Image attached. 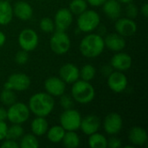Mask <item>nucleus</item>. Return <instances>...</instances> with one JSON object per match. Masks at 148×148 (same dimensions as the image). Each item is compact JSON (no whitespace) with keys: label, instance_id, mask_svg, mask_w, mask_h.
<instances>
[{"label":"nucleus","instance_id":"8","mask_svg":"<svg viewBox=\"0 0 148 148\" xmlns=\"http://www.w3.org/2000/svg\"><path fill=\"white\" fill-rule=\"evenodd\" d=\"M31 84L30 78L22 73H15L10 75L6 82L4 83L3 88L11 89L14 91H24L27 90Z\"/></svg>","mask_w":148,"mask_h":148},{"label":"nucleus","instance_id":"14","mask_svg":"<svg viewBox=\"0 0 148 148\" xmlns=\"http://www.w3.org/2000/svg\"><path fill=\"white\" fill-rule=\"evenodd\" d=\"M44 88L51 96H61L65 93L66 85L60 77L50 76L44 82Z\"/></svg>","mask_w":148,"mask_h":148},{"label":"nucleus","instance_id":"18","mask_svg":"<svg viewBox=\"0 0 148 148\" xmlns=\"http://www.w3.org/2000/svg\"><path fill=\"white\" fill-rule=\"evenodd\" d=\"M13 15L22 21H28L33 16L32 6L25 1H17L12 6Z\"/></svg>","mask_w":148,"mask_h":148},{"label":"nucleus","instance_id":"34","mask_svg":"<svg viewBox=\"0 0 148 148\" xmlns=\"http://www.w3.org/2000/svg\"><path fill=\"white\" fill-rule=\"evenodd\" d=\"M28 61H29V54L27 51L23 49H21L20 51H18L15 56V62L20 65L25 64Z\"/></svg>","mask_w":148,"mask_h":148},{"label":"nucleus","instance_id":"10","mask_svg":"<svg viewBox=\"0 0 148 148\" xmlns=\"http://www.w3.org/2000/svg\"><path fill=\"white\" fill-rule=\"evenodd\" d=\"M123 126L121 116L117 113L108 114L103 121L104 131L110 135H115L121 132Z\"/></svg>","mask_w":148,"mask_h":148},{"label":"nucleus","instance_id":"40","mask_svg":"<svg viewBox=\"0 0 148 148\" xmlns=\"http://www.w3.org/2000/svg\"><path fill=\"white\" fill-rule=\"evenodd\" d=\"M7 120V110L4 108H0V121H5Z\"/></svg>","mask_w":148,"mask_h":148},{"label":"nucleus","instance_id":"24","mask_svg":"<svg viewBox=\"0 0 148 148\" xmlns=\"http://www.w3.org/2000/svg\"><path fill=\"white\" fill-rule=\"evenodd\" d=\"M65 130L61 125H56L51 127L50 128H48L47 130V138L48 140L54 144H57L62 142V140L64 136Z\"/></svg>","mask_w":148,"mask_h":148},{"label":"nucleus","instance_id":"43","mask_svg":"<svg viewBox=\"0 0 148 148\" xmlns=\"http://www.w3.org/2000/svg\"><path fill=\"white\" fill-rule=\"evenodd\" d=\"M5 42H6V36L3 31L0 30V48L4 45Z\"/></svg>","mask_w":148,"mask_h":148},{"label":"nucleus","instance_id":"20","mask_svg":"<svg viewBox=\"0 0 148 148\" xmlns=\"http://www.w3.org/2000/svg\"><path fill=\"white\" fill-rule=\"evenodd\" d=\"M128 139L133 146L141 147L147 141V133L143 127H134L129 131Z\"/></svg>","mask_w":148,"mask_h":148},{"label":"nucleus","instance_id":"13","mask_svg":"<svg viewBox=\"0 0 148 148\" xmlns=\"http://www.w3.org/2000/svg\"><path fill=\"white\" fill-rule=\"evenodd\" d=\"M115 30L116 32L124 36H131L134 35L137 31V24L134 19L128 17H121L116 19L115 24Z\"/></svg>","mask_w":148,"mask_h":148},{"label":"nucleus","instance_id":"35","mask_svg":"<svg viewBox=\"0 0 148 148\" xmlns=\"http://www.w3.org/2000/svg\"><path fill=\"white\" fill-rule=\"evenodd\" d=\"M60 104L62 106V108L63 109H69V108H72L73 105H74V101H73V98L70 97L69 95H61V99H60Z\"/></svg>","mask_w":148,"mask_h":148},{"label":"nucleus","instance_id":"33","mask_svg":"<svg viewBox=\"0 0 148 148\" xmlns=\"http://www.w3.org/2000/svg\"><path fill=\"white\" fill-rule=\"evenodd\" d=\"M138 14H139V9H138L137 5H135L133 3H129L127 4V7H126L127 17L134 20L137 17Z\"/></svg>","mask_w":148,"mask_h":148},{"label":"nucleus","instance_id":"23","mask_svg":"<svg viewBox=\"0 0 148 148\" xmlns=\"http://www.w3.org/2000/svg\"><path fill=\"white\" fill-rule=\"evenodd\" d=\"M30 127L32 134L36 137H40L47 133V130L49 128V123L46 121L45 117L36 116L32 121Z\"/></svg>","mask_w":148,"mask_h":148},{"label":"nucleus","instance_id":"3","mask_svg":"<svg viewBox=\"0 0 148 148\" xmlns=\"http://www.w3.org/2000/svg\"><path fill=\"white\" fill-rule=\"evenodd\" d=\"M71 94L73 100L76 102L81 104H88L95 99V90L89 82L77 80L73 83Z\"/></svg>","mask_w":148,"mask_h":148},{"label":"nucleus","instance_id":"7","mask_svg":"<svg viewBox=\"0 0 148 148\" xmlns=\"http://www.w3.org/2000/svg\"><path fill=\"white\" fill-rule=\"evenodd\" d=\"M82 116L73 108L64 109L60 116V125L65 131H76L80 128Z\"/></svg>","mask_w":148,"mask_h":148},{"label":"nucleus","instance_id":"6","mask_svg":"<svg viewBox=\"0 0 148 148\" xmlns=\"http://www.w3.org/2000/svg\"><path fill=\"white\" fill-rule=\"evenodd\" d=\"M51 50L56 55H64L70 49V38L65 31L55 32L49 40Z\"/></svg>","mask_w":148,"mask_h":148},{"label":"nucleus","instance_id":"1","mask_svg":"<svg viewBox=\"0 0 148 148\" xmlns=\"http://www.w3.org/2000/svg\"><path fill=\"white\" fill-rule=\"evenodd\" d=\"M28 107L29 111L36 116L46 117L53 111L55 108V101L53 96L48 93L39 92L29 98Z\"/></svg>","mask_w":148,"mask_h":148},{"label":"nucleus","instance_id":"38","mask_svg":"<svg viewBox=\"0 0 148 148\" xmlns=\"http://www.w3.org/2000/svg\"><path fill=\"white\" fill-rule=\"evenodd\" d=\"M8 126L5 123V121H0V140H3L6 138Z\"/></svg>","mask_w":148,"mask_h":148},{"label":"nucleus","instance_id":"12","mask_svg":"<svg viewBox=\"0 0 148 148\" xmlns=\"http://www.w3.org/2000/svg\"><path fill=\"white\" fill-rule=\"evenodd\" d=\"M72 15L73 14L67 8L59 9L55 15V19H54L55 29L58 31L67 30L73 22Z\"/></svg>","mask_w":148,"mask_h":148},{"label":"nucleus","instance_id":"42","mask_svg":"<svg viewBox=\"0 0 148 148\" xmlns=\"http://www.w3.org/2000/svg\"><path fill=\"white\" fill-rule=\"evenodd\" d=\"M141 13L145 17H147L148 16V4L147 3H145L142 6H141Z\"/></svg>","mask_w":148,"mask_h":148},{"label":"nucleus","instance_id":"17","mask_svg":"<svg viewBox=\"0 0 148 148\" xmlns=\"http://www.w3.org/2000/svg\"><path fill=\"white\" fill-rule=\"evenodd\" d=\"M132 57L127 53L118 52L111 59L110 65L113 69L118 71H126L132 66Z\"/></svg>","mask_w":148,"mask_h":148},{"label":"nucleus","instance_id":"30","mask_svg":"<svg viewBox=\"0 0 148 148\" xmlns=\"http://www.w3.org/2000/svg\"><path fill=\"white\" fill-rule=\"evenodd\" d=\"M0 101L3 105L8 107L15 103L16 101V95L15 94V91L11 89L3 88V90H2L0 93Z\"/></svg>","mask_w":148,"mask_h":148},{"label":"nucleus","instance_id":"41","mask_svg":"<svg viewBox=\"0 0 148 148\" xmlns=\"http://www.w3.org/2000/svg\"><path fill=\"white\" fill-rule=\"evenodd\" d=\"M112 72H113V71H112V67L104 66V67L102 68V74H103L104 75H108V76Z\"/></svg>","mask_w":148,"mask_h":148},{"label":"nucleus","instance_id":"27","mask_svg":"<svg viewBox=\"0 0 148 148\" xmlns=\"http://www.w3.org/2000/svg\"><path fill=\"white\" fill-rule=\"evenodd\" d=\"M39 147V141L36 135L33 134H27L20 138V148H37Z\"/></svg>","mask_w":148,"mask_h":148},{"label":"nucleus","instance_id":"29","mask_svg":"<svg viewBox=\"0 0 148 148\" xmlns=\"http://www.w3.org/2000/svg\"><path fill=\"white\" fill-rule=\"evenodd\" d=\"M88 8V3L86 0H72L69 3V10L74 15L79 16L84 12Z\"/></svg>","mask_w":148,"mask_h":148},{"label":"nucleus","instance_id":"39","mask_svg":"<svg viewBox=\"0 0 148 148\" xmlns=\"http://www.w3.org/2000/svg\"><path fill=\"white\" fill-rule=\"evenodd\" d=\"M87 3H88L91 6L94 7H99L102 6V4L107 1V0H86Z\"/></svg>","mask_w":148,"mask_h":148},{"label":"nucleus","instance_id":"37","mask_svg":"<svg viewBox=\"0 0 148 148\" xmlns=\"http://www.w3.org/2000/svg\"><path fill=\"white\" fill-rule=\"evenodd\" d=\"M2 148H18L19 147V144L16 142V140H9L6 139L1 145Z\"/></svg>","mask_w":148,"mask_h":148},{"label":"nucleus","instance_id":"9","mask_svg":"<svg viewBox=\"0 0 148 148\" xmlns=\"http://www.w3.org/2000/svg\"><path fill=\"white\" fill-rule=\"evenodd\" d=\"M39 42L37 33L32 29H23L18 36V43L22 49L29 52L34 50Z\"/></svg>","mask_w":148,"mask_h":148},{"label":"nucleus","instance_id":"32","mask_svg":"<svg viewBox=\"0 0 148 148\" xmlns=\"http://www.w3.org/2000/svg\"><path fill=\"white\" fill-rule=\"evenodd\" d=\"M40 29L44 33H51L55 29V23L54 20L49 17H43L41 19L39 23Z\"/></svg>","mask_w":148,"mask_h":148},{"label":"nucleus","instance_id":"25","mask_svg":"<svg viewBox=\"0 0 148 148\" xmlns=\"http://www.w3.org/2000/svg\"><path fill=\"white\" fill-rule=\"evenodd\" d=\"M62 142L65 147L76 148L80 145V137L75 131H66Z\"/></svg>","mask_w":148,"mask_h":148},{"label":"nucleus","instance_id":"2","mask_svg":"<svg viewBox=\"0 0 148 148\" xmlns=\"http://www.w3.org/2000/svg\"><path fill=\"white\" fill-rule=\"evenodd\" d=\"M79 49L83 56L87 58H95L99 56L105 49L104 40L101 35L90 32L82 39Z\"/></svg>","mask_w":148,"mask_h":148},{"label":"nucleus","instance_id":"36","mask_svg":"<svg viewBox=\"0 0 148 148\" xmlns=\"http://www.w3.org/2000/svg\"><path fill=\"white\" fill-rule=\"evenodd\" d=\"M121 145V140L117 137H112L108 140V147L110 148H119Z\"/></svg>","mask_w":148,"mask_h":148},{"label":"nucleus","instance_id":"11","mask_svg":"<svg viewBox=\"0 0 148 148\" xmlns=\"http://www.w3.org/2000/svg\"><path fill=\"white\" fill-rule=\"evenodd\" d=\"M127 78L121 71H113L108 77V85L114 93H121L127 88Z\"/></svg>","mask_w":148,"mask_h":148},{"label":"nucleus","instance_id":"44","mask_svg":"<svg viewBox=\"0 0 148 148\" xmlns=\"http://www.w3.org/2000/svg\"><path fill=\"white\" fill-rule=\"evenodd\" d=\"M117 1H119L120 3H126V4H127V3H133L134 2V0H117Z\"/></svg>","mask_w":148,"mask_h":148},{"label":"nucleus","instance_id":"15","mask_svg":"<svg viewBox=\"0 0 148 148\" xmlns=\"http://www.w3.org/2000/svg\"><path fill=\"white\" fill-rule=\"evenodd\" d=\"M60 78L65 83H74L80 77V70L76 65L68 62L63 64L59 70Z\"/></svg>","mask_w":148,"mask_h":148},{"label":"nucleus","instance_id":"22","mask_svg":"<svg viewBox=\"0 0 148 148\" xmlns=\"http://www.w3.org/2000/svg\"><path fill=\"white\" fill-rule=\"evenodd\" d=\"M12 5L8 0H0V25L9 24L13 18Z\"/></svg>","mask_w":148,"mask_h":148},{"label":"nucleus","instance_id":"16","mask_svg":"<svg viewBox=\"0 0 148 148\" xmlns=\"http://www.w3.org/2000/svg\"><path fill=\"white\" fill-rule=\"evenodd\" d=\"M100 127H101V120L98 116L95 114H90L84 118H82L80 128L84 134L89 136L90 134L98 132Z\"/></svg>","mask_w":148,"mask_h":148},{"label":"nucleus","instance_id":"19","mask_svg":"<svg viewBox=\"0 0 148 148\" xmlns=\"http://www.w3.org/2000/svg\"><path fill=\"white\" fill-rule=\"evenodd\" d=\"M103 40L105 47L112 51L119 52L124 49V48L126 47V41L124 37L118 33L108 34V36H106L105 38H103Z\"/></svg>","mask_w":148,"mask_h":148},{"label":"nucleus","instance_id":"26","mask_svg":"<svg viewBox=\"0 0 148 148\" xmlns=\"http://www.w3.org/2000/svg\"><path fill=\"white\" fill-rule=\"evenodd\" d=\"M88 146L91 148H106L108 147V140L103 134L96 132L89 135Z\"/></svg>","mask_w":148,"mask_h":148},{"label":"nucleus","instance_id":"28","mask_svg":"<svg viewBox=\"0 0 148 148\" xmlns=\"http://www.w3.org/2000/svg\"><path fill=\"white\" fill-rule=\"evenodd\" d=\"M23 133L24 130L21 126V124H12L10 127H8L5 139L16 140L23 135Z\"/></svg>","mask_w":148,"mask_h":148},{"label":"nucleus","instance_id":"31","mask_svg":"<svg viewBox=\"0 0 148 148\" xmlns=\"http://www.w3.org/2000/svg\"><path fill=\"white\" fill-rule=\"evenodd\" d=\"M96 75L95 68L91 64H86L80 69V77L86 82H91Z\"/></svg>","mask_w":148,"mask_h":148},{"label":"nucleus","instance_id":"45","mask_svg":"<svg viewBox=\"0 0 148 148\" xmlns=\"http://www.w3.org/2000/svg\"><path fill=\"white\" fill-rule=\"evenodd\" d=\"M39 1H41V0H39Z\"/></svg>","mask_w":148,"mask_h":148},{"label":"nucleus","instance_id":"5","mask_svg":"<svg viewBox=\"0 0 148 148\" xmlns=\"http://www.w3.org/2000/svg\"><path fill=\"white\" fill-rule=\"evenodd\" d=\"M29 108L23 102H15L7 110V120L12 124H23L29 118Z\"/></svg>","mask_w":148,"mask_h":148},{"label":"nucleus","instance_id":"21","mask_svg":"<svg viewBox=\"0 0 148 148\" xmlns=\"http://www.w3.org/2000/svg\"><path fill=\"white\" fill-rule=\"evenodd\" d=\"M104 14L111 20H116L121 16V5L117 0H107L102 4Z\"/></svg>","mask_w":148,"mask_h":148},{"label":"nucleus","instance_id":"4","mask_svg":"<svg viewBox=\"0 0 148 148\" xmlns=\"http://www.w3.org/2000/svg\"><path fill=\"white\" fill-rule=\"evenodd\" d=\"M100 23L101 17L99 14L93 10H86L77 18L78 29L85 33H90L95 30L100 25Z\"/></svg>","mask_w":148,"mask_h":148}]
</instances>
